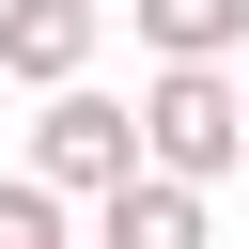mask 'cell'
I'll use <instances>...</instances> for the list:
<instances>
[{"mask_svg": "<svg viewBox=\"0 0 249 249\" xmlns=\"http://www.w3.org/2000/svg\"><path fill=\"white\" fill-rule=\"evenodd\" d=\"M124 124H140V171H171V187H218V171L249 156V124H233V62H156V93H140Z\"/></svg>", "mask_w": 249, "mask_h": 249, "instance_id": "6da1fadb", "label": "cell"}, {"mask_svg": "<svg viewBox=\"0 0 249 249\" xmlns=\"http://www.w3.org/2000/svg\"><path fill=\"white\" fill-rule=\"evenodd\" d=\"M124 171H140V124H124L93 78H62V93H47V124H31V187L93 202V187H124Z\"/></svg>", "mask_w": 249, "mask_h": 249, "instance_id": "7a4b0ae2", "label": "cell"}, {"mask_svg": "<svg viewBox=\"0 0 249 249\" xmlns=\"http://www.w3.org/2000/svg\"><path fill=\"white\" fill-rule=\"evenodd\" d=\"M93 16L109 0H0V78H31V93L93 78Z\"/></svg>", "mask_w": 249, "mask_h": 249, "instance_id": "3957f363", "label": "cell"}, {"mask_svg": "<svg viewBox=\"0 0 249 249\" xmlns=\"http://www.w3.org/2000/svg\"><path fill=\"white\" fill-rule=\"evenodd\" d=\"M93 249H218V218H202V187L124 171V187H93Z\"/></svg>", "mask_w": 249, "mask_h": 249, "instance_id": "277c9868", "label": "cell"}, {"mask_svg": "<svg viewBox=\"0 0 249 249\" xmlns=\"http://www.w3.org/2000/svg\"><path fill=\"white\" fill-rule=\"evenodd\" d=\"M124 16H140L156 62H233L249 47V0H124Z\"/></svg>", "mask_w": 249, "mask_h": 249, "instance_id": "5b68a950", "label": "cell"}, {"mask_svg": "<svg viewBox=\"0 0 249 249\" xmlns=\"http://www.w3.org/2000/svg\"><path fill=\"white\" fill-rule=\"evenodd\" d=\"M0 249H78V233H62V187H31V171H0Z\"/></svg>", "mask_w": 249, "mask_h": 249, "instance_id": "8992f818", "label": "cell"}, {"mask_svg": "<svg viewBox=\"0 0 249 249\" xmlns=\"http://www.w3.org/2000/svg\"><path fill=\"white\" fill-rule=\"evenodd\" d=\"M233 124H249V78H233Z\"/></svg>", "mask_w": 249, "mask_h": 249, "instance_id": "52a82bcc", "label": "cell"}]
</instances>
